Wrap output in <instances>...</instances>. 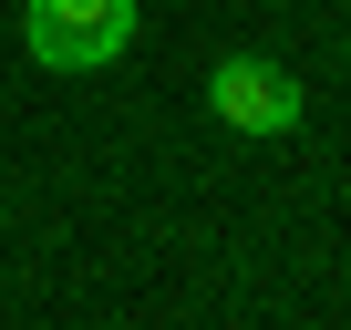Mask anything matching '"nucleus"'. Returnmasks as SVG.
Wrapping results in <instances>:
<instances>
[{
	"label": "nucleus",
	"instance_id": "obj_1",
	"mask_svg": "<svg viewBox=\"0 0 351 330\" xmlns=\"http://www.w3.org/2000/svg\"><path fill=\"white\" fill-rule=\"evenodd\" d=\"M21 42L52 73H104L134 42V0H21Z\"/></svg>",
	"mask_w": 351,
	"mask_h": 330
},
{
	"label": "nucleus",
	"instance_id": "obj_2",
	"mask_svg": "<svg viewBox=\"0 0 351 330\" xmlns=\"http://www.w3.org/2000/svg\"><path fill=\"white\" fill-rule=\"evenodd\" d=\"M207 114H217L228 134H300L310 93H300L289 62H269V52H228V62L207 73Z\"/></svg>",
	"mask_w": 351,
	"mask_h": 330
}]
</instances>
